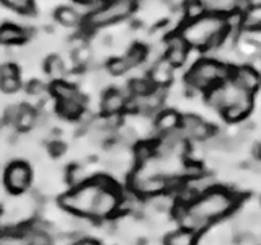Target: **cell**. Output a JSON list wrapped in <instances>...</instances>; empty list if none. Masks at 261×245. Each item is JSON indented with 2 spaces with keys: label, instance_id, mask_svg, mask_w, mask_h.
<instances>
[{
  "label": "cell",
  "instance_id": "cell-1",
  "mask_svg": "<svg viewBox=\"0 0 261 245\" xmlns=\"http://www.w3.org/2000/svg\"><path fill=\"white\" fill-rule=\"evenodd\" d=\"M230 31L227 16L214 12H206L198 18L186 20L178 30L191 49H199V51L219 49L230 36Z\"/></svg>",
  "mask_w": 261,
  "mask_h": 245
},
{
  "label": "cell",
  "instance_id": "cell-2",
  "mask_svg": "<svg viewBox=\"0 0 261 245\" xmlns=\"http://www.w3.org/2000/svg\"><path fill=\"white\" fill-rule=\"evenodd\" d=\"M232 65H228L219 59H211V57H202L196 61L188 72L185 74V92H202L222 84L227 79H230Z\"/></svg>",
  "mask_w": 261,
  "mask_h": 245
},
{
  "label": "cell",
  "instance_id": "cell-3",
  "mask_svg": "<svg viewBox=\"0 0 261 245\" xmlns=\"http://www.w3.org/2000/svg\"><path fill=\"white\" fill-rule=\"evenodd\" d=\"M237 203H239V198L230 191L212 188V190L201 194L198 200H194L191 204H188L186 209L209 226L212 220L227 216L237 206Z\"/></svg>",
  "mask_w": 261,
  "mask_h": 245
},
{
  "label": "cell",
  "instance_id": "cell-4",
  "mask_svg": "<svg viewBox=\"0 0 261 245\" xmlns=\"http://www.w3.org/2000/svg\"><path fill=\"white\" fill-rule=\"evenodd\" d=\"M110 182L111 180H108L106 177H95L92 180H87L85 183L73 188L70 193H65L64 196H61L59 204L64 209L73 212V214L92 217L96 196L101 191V188Z\"/></svg>",
  "mask_w": 261,
  "mask_h": 245
},
{
  "label": "cell",
  "instance_id": "cell-5",
  "mask_svg": "<svg viewBox=\"0 0 261 245\" xmlns=\"http://www.w3.org/2000/svg\"><path fill=\"white\" fill-rule=\"evenodd\" d=\"M137 0H105V4L98 10L85 16L84 28L95 31L105 27H111L114 23L127 20L137 10Z\"/></svg>",
  "mask_w": 261,
  "mask_h": 245
},
{
  "label": "cell",
  "instance_id": "cell-6",
  "mask_svg": "<svg viewBox=\"0 0 261 245\" xmlns=\"http://www.w3.org/2000/svg\"><path fill=\"white\" fill-rule=\"evenodd\" d=\"M147 53H149V49L144 44H133L126 51V54L108 61L106 69L111 76H124V74L134 70L147 61Z\"/></svg>",
  "mask_w": 261,
  "mask_h": 245
},
{
  "label": "cell",
  "instance_id": "cell-7",
  "mask_svg": "<svg viewBox=\"0 0 261 245\" xmlns=\"http://www.w3.org/2000/svg\"><path fill=\"white\" fill-rule=\"evenodd\" d=\"M171 180L165 178V177H145L137 174V172H133L129 177V188L130 191L137 196H142V198H152V196H157L165 193V190H168Z\"/></svg>",
  "mask_w": 261,
  "mask_h": 245
},
{
  "label": "cell",
  "instance_id": "cell-8",
  "mask_svg": "<svg viewBox=\"0 0 261 245\" xmlns=\"http://www.w3.org/2000/svg\"><path fill=\"white\" fill-rule=\"evenodd\" d=\"M119 204H121V194H119L118 186L113 182H110L108 185H105L101 188L100 193H98L96 201L93 204L92 217L93 219H108L119 209Z\"/></svg>",
  "mask_w": 261,
  "mask_h": 245
},
{
  "label": "cell",
  "instance_id": "cell-9",
  "mask_svg": "<svg viewBox=\"0 0 261 245\" xmlns=\"http://www.w3.org/2000/svg\"><path fill=\"white\" fill-rule=\"evenodd\" d=\"M30 182H31V170L27 162L16 160L7 167L5 175H4V183H5V188L12 194L24 193L28 190Z\"/></svg>",
  "mask_w": 261,
  "mask_h": 245
},
{
  "label": "cell",
  "instance_id": "cell-10",
  "mask_svg": "<svg viewBox=\"0 0 261 245\" xmlns=\"http://www.w3.org/2000/svg\"><path fill=\"white\" fill-rule=\"evenodd\" d=\"M179 129L183 131L188 141H201L204 142L214 134V128L209 122H206L198 114H183Z\"/></svg>",
  "mask_w": 261,
  "mask_h": 245
},
{
  "label": "cell",
  "instance_id": "cell-11",
  "mask_svg": "<svg viewBox=\"0 0 261 245\" xmlns=\"http://www.w3.org/2000/svg\"><path fill=\"white\" fill-rule=\"evenodd\" d=\"M190 51L191 46L186 43L185 38L178 31L170 35L165 41V57L175 69L183 67L186 64L188 57H190Z\"/></svg>",
  "mask_w": 261,
  "mask_h": 245
},
{
  "label": "cell",
  "instance_id": "cell-12",
  "mask_svg": "<svg viewBox=\"0 0 261 245\" xmlns=\"http://www.w3.org/2000/svg\"><path fill=\"white\" fill-rule=\"evenodd\" d=\"M230 80L253 95L261 87V74L253 65H232Z\"/></svg>",
  "mask_w": 261,
  "mask_h": 245
},
{
  "label": "cell",
  "instance_id": "cell-13",
  "mask_svg": "<svg viewBox=\"0 0 261 245\" xmlns=\"http://www.w3.org/2000/svg\"><path fill=\"white\" fill-rule=\"evenodd\" d=\"M129 93L127 90H119V88H110L106 90L103 98H101V111L105 116L114 118L121 114L122 111L127 110V103H129Z\"/></svg>",
  "mask_w": 261,
  "mask_h": 245
},
{
  "label": "cell",
  "instance_id": "cell-14",
  "mask_svg": "<svg viewBox=\"0 0 261 245\" xmlns=\"http://www.w3.org/2000/svg\"><path fill=\"white\" fill-rule=\"evenodd\" d=\"M147 77L150 79L153 87H162V88H168L171 85L175 77V67L168 62L165 56L160 57V59L153 61L150 64L149 70H147Z\"/></svg>",
  "mask_w": 261,
  "mask_h": 245
},
{
  "label": "cell",
  "instance_id": "cell-15",
  "mask_svg": "<svg viewBox=\"0 0 261 245\" xmlns=\"http://www.w3.org/2000/svg\"><path fill=\"white\" fill-rule=\"evenodd\" d=\"M85 96L82 95V92L72 95L69 98H61L57 100V113L62 118L67 119H79L82 116V113L85 111Z\"/></svg>",
  "mask_w": 261,
  "mask_h": 245
},
{
  "label": "cell",
  "instance_id": "cell-16",
  "mask_svg": "<svg viewBox=\"0 0 261 245\" xmlns=\"http://www.w3.org/2000/svg\"><path fill=\"white\" fill-rule=\"evenodd\" d=\"M179 122H181V114H178V111L175 110H162L160 113L155 114L153 118V129L157 131V134H167L171 133L179 128Z\"/></svg>",
  "mask_w": 261,
  "mask_h": 245
},
{
  "label": "cell",
  "instance_id": "cell-17",
  "mask_svg": "<svg viewBox=\"0 0 261 245\" xmlns=\"http://www.w3.org/2000/svg\"><path fill=\"white\" fill-rule=\"evenodd\" d=\"M233 53L243 61H255L261 57V43L256 39L237 36L233 43Z\"/></svg>",
  "mask_w": 261,
  "mask_h": 245
},
{
  "label": "cell",
  "instance_id": "cell-18",
  "mask_svg": "<svg viewBox=\"0 0 261 245\" xmlns=\"http://www.w3.org/2000/svg\"><path fill=\"white\" fill-rule=\"evenodd\" d=\"M240 30L247 33L261 31V4H250L242 10Z\"/></svg>",
  "mask_w": 261,
  "mask_h": 245
},
{
  "label": "cell",
  "instance_id": "cell-19",
  "mask_svg": "<svg viewBox=\"0 0 261 245\" xmlns=\"http://www.w3.org/2000/svg\"><path fill=\"white\" fill-rule=\"evenodd\" d=\"M54 18L57 20V23H61L62 27L67 28H77V27H84L85 21V15L80 10L69 5L59 7L54 13Z\"/></svg>",
  "mask_w": 261,
  "mask_h": 245
},
{
  "label": "cell",
  "instance_id": "cell-20",
  "mask_svg": "<svg viewBox=\"0 0 261 245\" xmlns=\"http://www.w3.org/2000/svg\"><path fill=\"white\" fill-rule=\"evenodd\" d=\"M28 33L24 28L18 27V24L5 23L0 27V44H20L23 41H27Z\"/></svg>",
  "mask_w": 261,
  "mask_h": 245
},
{
  "label": "cell",
  "instance_id": "cell-21",
  "mask_svg": "<svg viewBox=\"0 0 261 245\" xmlns=\"http://www.w3.org/2000/svg\"><path fill=\"white\" fill-rule=\"evenodd\" d=\"M44 69L46 74L49 76L53 82H62L65 80V76H67V67H65V62L62 61L61 56H49L46 62H44Z\"/></svg>",
  "mask_w": 261,
  "mask_h": 245
},
{
  "label": "cell",
  "instance_id": "cell-22",
  "mask_svg": "<svg viewBox=\"0 0 261 245\" xmlns=\"http://www.w3.org/2000/svg\"><path fill=\"white\" fill-rule=\"evenodd\" d=\"M38 119V113L35 111V108L30 105H20V111H18V118H16L15 128L24 133V131H30L35 128Z\"/></svg>",
  "mask_w": 261,
  "mask_h": 245
},
{
  "label": "cell",
  "instance_id": "cell-23",
  "mask_svg": "<svg viewBox=\"0 0 261 245\" xmlns=\"http://www.w3.org/2000/svg\"><path fill=\"white\" fill-rule=\"evenodd\" d=\"M204 100H206V105L209 108L216 110L222 114V111L225 108V95H224L222 84H219L216 87H212L211 90H207V92L204 93Z\"/></svg>",
  "mask_w": 261,
  "mask_h": 245
},
{
  "label": "cell",
  "instance_id": "cell-24",
  "mask_svg": "<svg viewBox=\"0 0 261 245\" xmlns=\"http://www.w3.org/2000/svg\"><path fill=\"white\" fill-rule=\"evenodd\" d=\"M152 88H153V84L145 74V76H142V77L130 79L126 90H127L129 96H142V95H147L149 92H152Z\"/></svg>",
  "mask_w": 261,
  "mask_h": 245
},
{
  "label": "cell",
  "instance_id": "cell-25",
  "mask_svg": "<svg viewBox=\"0 0 261 245\" xmlns=\"http://www.w3.org/2000/svg\"><path fill=\"white\" fill-rule=\"evenodd\" d=\"M165 245H196V232L183 227L171 232L165 239Z\"/></svg>",
  "mask_w": 261,
  "mask_h": 245
},
{
  "label": "cell",
  "instance_id": "cell-26",
  "mask_svg": "<svg viewBox=\"0 0 261 245\" xmlns=\"http://www.w3.org/2000/svg\"><path fill=\"white\" fill-rule=\"evenodd\" d=\"M72 59L79 67H85L93 61V51L87 43H80L75 49L72 51Z\"/></svg>",
  "mask_w": 261,
  "mask_h": 245
},
{
  "label": "cell",
  "instance_id": "cell-27",
  "mask_svg": "<svg viewBox=\"0 0 261 245\" xmlns=\"http://www.w3.org/2000/svg\"><path fill=\"white\" fill-rule=\"evenodd\" d=\"M24 232H27L30 245H51L53 243V235L47 234L46 231H41V229L35 226L24 229Z\"/></svg>",
  "mask_w": 261,
  "mask_h": 245
},
{
  "label": "cell",
  "instance_id": "cell-28",
  "mask_svg": "<svg viewBox=\"0 0 261 245\" xmlns=\"http://www.w3.org/2000/svg\"><path fill=\"white\" fill-rule=\"evenodd\" d=\"M2 4L16 13L35 15V4H33V0H2Z\"/></svg>",
  "mask_w": 261,
  "mask_h": 245
},
{
  "label": "cell",
  "instance_id": "cell-29",
  "mask_svg": "<svg viewBox=\"0 0 261 245\" xmlns=\"http://www.w3.org/2000/svg\"><path fill=\"white\" fill-rule=\"evenodd\" d=\"M0 245H30L24 231H12L0 234Z\"/></svg>",
  "mask_w": 261,
  "mask_h": 245
},
{
  "label": "cell",
  "instance_id": "cell-30",
  "mask_svg": "<svg viewBox=\"0 0 261 245\" xmlns=\"http://www.w3.org/2000/svg\"><path fill=\"white\" fill-rule=\"evenodd\" d=\"M171 206H173V200L163 193L149 198V208L157 212H167L168 209H171Z\"/></svg>",
  "mask_w": 261,
  "mask_h": 245
},
{
  "label": "cell",
  "instance_id": "cell-31",
  "mask_svg": "<svg viewBox=\"0 0 261 245\" xmlns=\"http://www.w3.org/2000/svg\"><path fill=\"white\" fill-rule=\"evenodd\" d=\"M88 180L87 174H85V170L84 167H80V165H73L67 170V182L73 186H79L82 183H85Z\"/></svg>",
  "mask_w": 261,
  "mask_h": 245
},
{
  "label": "cell",
  "instance_id": "cell-32",
  "mask_svg": "<svg viewBox=\"0 0 261 245\" xmlns=\"http://www.w3.org/2000/svg\"><path fill=\"white\" fill-rule=\"evenodd\" d=\"M20 88H21V80L18 76L0 79V90H2L4 93H16Z\"/></svg>",
  "mask_w": 261,
  "mask_h": 245
},
{
  "label": "cell",
  "instance_id": "cell-33",
  "mask_svg": "<svg viewBox=\"0 0 261 245\" xmlns=\"http://www.w3.org/2000/svg\"><path fill=\"white\" fill-rule=\"evenodd\" d=\"M27 92H28L30 95H33V96H43V95L47 92V87H46L44 82H41V80L35 79V80L28 82Z\"/></svg>",
  "mask_w": 261,
  "mask_h": 245
},
{
  "label": "cell",
  "instance_id": "cell-34",
  "mask_svg": "<svg viewBox=\"0 0 261 245\" xmlns=\"http://www.w3.org/2000/svg\"><path fill=\"white\" fill-rule=\"evenodd\" d=\"M18 76V69L13 62H5L0 64V79L2 77H15Z\"/></svg>",
  "mask_w": 261,
  "mask_h": 245
},
{
  "label": "cell",
  "instance_id": "cell-35",
  "mask_svg": "<svg viewBox=\"0 0 261 245\" xmlns=\"http://www.w3.org/2000/svg\"><path fill=\"white\" fill-rule=\"evenodd\" d=\"M18 111H20V105H13V106H8V108L5 110V122H8V125L15 126L16 122V118H18Z\"/></svg>",
  "mask_w": 261,
  "mask_h": 245
},
{
  "label": "cell",
  "instance_id": "cell-36",
  "mask_svg": "<svg viewBox=\"0 0 261 245\" xmlns=\"http://www.w3.org/2000/svg\"><path fill=\"white\" fill-rule=\"evenodd\" d=\"M65 144L64 142H61V141H51L49 142V152H51V155L53 157H61V155L65 152Z\"/></svg>",
  "mask_w": 261,
  "mask_h": 245
},
{
  "label": "cell",
  "instance_id": "cell-37",
  "mask_svg": "<svg viewBox=\"0 0 261 245\" xmlns=\"http://www.w3.org/2000/svg\"><path fill=\"white\" fill-rule=\"evenodd\" d=\"M70 245H100V243H98L96 240H93V239H79V240H75Z\"/></svg>",
  "mask_w": 261,
  "mask_h": 245
},
{
  "label": "cell",
  "instance_id": "cell-38",
  "mask_svg": "<svg viewBox=\"0 0 261 245\" xmlns=\"http://www.w3.org/2000/svg\"><path fill=\"white\" fill-rule=\"evenodd\" d=\"M253 154H255V157L261 159V144H258V145L255 147V151H253Z\"/></svg>",
  "mask_w": 261,
  "mask_h": 245
},
{
  "label": "cell",
  "instance_id": "cell-39",
  "mask_svg": "<svg viewBox=\"0 0 261 245\" xmlns=\"http://www.w3.org/2000/svg\"><path fill=\"white\" fill-rule=\"evenodd\" d=\"M196 2H199L201 5H204V7H206V10H207V7L212 4V0H196Z\"/></svg>",
  "mask_w": 261,
  "mask_h": 245
},
{
  "label": "cell",
  "instance_id": "cell-40",
  "mask_svg": "<svg viewBox=\"0 0 261 245\" xmlns=\"http://www.w3.org/2000/svg\"><path fill=\"white\" fill-rule=\"evenodd\" d=\"M75 2H79V4L84 5V4H90V2H93V0H75Z\"/></svg>",
  "mask_w": 261,
  "mask_h": 245
},
{
  "label": "cell",
  "instance_id": "cell-41",
  "mask_svg": "<svg viewBox=\"0 0 261 245\" xmlns=\"http://www.w3.org/2000/svg\"><path fill=\"white\" fill-rule=\"evenodd\" d=\"M137 2H139V4H145V2H147V0H137Z\"/></svg>",
  "mask_w": 261,
  "mask_h": 245
},
{
  "label": "cell",
  "instance_id": "cell-42",
  "mask_svg": "<svg viewBox=\"0 0 261 245\" xmlns=\"http://www.w3.org/2000/svg\"><path fill=\"white\" fill-rule=\"evenodd\" d=\"M0 216H2V206H0Z\"/></svg>",
  "mask_w": 261,
  "mask_h": 245
}]
</instances>
